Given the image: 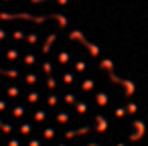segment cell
<instances>
[{
  "label": "cell",
  "instance_id": "cell-3",
  "mask_svg": "<svg viewBox=\"0 0 148 146\" xmlns=\"http://www.w3.org/2000/svg\"><path fill=\"white\" fill-rule=\"evenodd\" d=\"M31 146H41V142H39V140H33V142H31Z\"/></svg>",
  "mask_w": 148,
  "mask_h": 146
},
{
  "label": "cell",
  "instance_id": "cell-1",
  "mask_svg": "<svg viewBox=\"0 0 148 146\" xmlns=\"http://www.w3.org/2000/svg\"><path fill=\"white\" fill-rule=\"evenodd\" d=\"M31 130H33V128H31V124H25V126L21 128V132H23V134H29Z\"/></svg>",
  "mask_w": 148,
  "mask_h": 146
},
{
  "label": "cell",
  "instance_id": "cell-2",
  "mask_svg": "<svg viewBox=\"0 0 148 146\" xmlns=\"http://www.w3.org/2000/svg\"><path fill=\"white\" fill-rule=\"evenodd\" d=\"M8 146H21V144H18V140H10V142H8Z\"/></svg>",
  "mask_w": 148,
  "mask_h": 146
}]
</instances>
